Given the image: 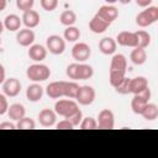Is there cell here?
<instances>
[{"mask_svg":"<svg viewBox=\"0 0 158 158\" xmlns=\"http://www.w3.org/2000/svg\"><path fill=\"white\" fill-rule=\"evenodd\" d=\"M79 85L75 81H52L46 88V94L51 99H59V98H68V99H75L77 94L79 91Z\"/></svg>","mask_w":158,"mask_h":158,"instance_id":"6da1fadb","label":"cell"},{"mask_svg":"<svg viewBox=\"0 0 158 158\" xmlns=\"http://www.w3.org/2000/svg\"><path fill=\"white\" fill-rule=\"evenodd\" d=\"M126 69H127V59L123 54H114L110 63V70H109V81L111 86H116L121 80L126 77Z\"/></svg>","mask_w":158,"mask_h":158,"instance_id":"7a4b0ae2","label":"cell"},{"mask_svg":"<svg viewBox=\"0 0 158 158\" xmlns=\"http://www.w3.org/2000/svg\"><path fill=\"white\" fill-rule=\"evenodd\" d=\"M65 74L69 79H73V80H86L94 75V69L89 64L77 62L67 67Z\"/></svg>","mask_w":158,"mask_h":158,"instance_id":"3957f363","label":"cell"},{"mask_svg":"<svg viewBox=\"0 0 158 158\" xmlns=\"http://www.w3.org/2000/svg\"><path fill=\"white\" fill-rule=\"evenodd\" d=\"M26 75L30 80L38 83V81H44L51 77V69L48 65L42 64V63H35L30 65L26 70Z\"/></svg>","mask_w":158,"mask_h":158,"instance_id":"277c9868","label":"cell"},{"mask_svg":"<svg viewBox=\"0 0 158 158\" xmlns=\"http://www.w3.org/2000/svg\"><path fill=\"white\" fill-rule=\"evenodd\" d=\"M158 21V7L157 6H147L136 16V23L139 27H148Z\"/></svg>","mask_w":158,"mask_h":158,"instance_id":"5b68a950","label":"cell"},{"mask_svg":"<svg viewBox=\"0 0 158 158\" xmlns=\"http://www.w3.org/2000/svg\"><path fill=\"white\" fill-rule=\"evenodd\" d=\"M79 109L78 102L73 99H60L54 104V111L57 115L67 118Z\"/></svg>","mask_w":158,"mask_h":158,"instance_id":"8992f818","label":"cell"},{"mask_svg":"<svg viewBox=\"0 0 158 158\" xmlns=\"http://www.w3.org/2000/svg\"><path fill=\"white\" fill-rule=\"evenodd\" d=\"M95 96H96V93H95V89L93 86H90V85H83V86L79 88V91L77 94L75 101L79 105L88 106V105H91L94 102Z\"/></svg>","mask_w":158,"mask_h":158,"instance_id":"52a82bcc","label":"cell"},{"mask_svg":"<svg viewBox=\"0 0 158 158\" xmlns=\"http://www.w3.org/2000/svg\"><path fill=\"white\" fill-rule=\"evenodd\" d=\"M46 48L54 56L62 54L65 51V41L58 35H51L46 40Z\"/></svg>","mask_w":158,"mask_h":158,"instance_id":"ba28073f","label":"cell"},{"mask_svg":"<svg viewBox=\"0 0 158 158\" xmlns=\"http://www.w3.org/2000/svg\"><path fill=\"white\" fill-rule=\"evenodd\" d=\"M91 56V48L85 42H78L72 48V57L79 63L86 62Z\"/></svg>","mask_w":158,"mask_h":158,"instance_id":"9c48e42d","label":"cell"},{"mask_svg":"<svg viewBox=\"0 0 158 158\" xmlns=\"http://www.w3.org/2000/svg\"><path fill=\"white\" fill-rule=\"evenodd\" d=\"M98 127L101 130H112L115 126V115L111 110L104 109L98 115Z\"/></svg>","mask_w":158,"mask_h":158,"instance_id":"30bf717a","label":"cell"},{"mask_svg":"<svg viewBox=\"0 0 158 158\" xmlns=\"http://www.w3.org/2000/svg\"><path fill=\"white\" fill-rule=\"evenodd\" d=\"M2 91L9 98H15L21 91V83L16 78H7L2 83Z\"/></svg>","mask_w":158,"mask_h":158,"instance_id":"8fae6325","label":"cell"},{"mask_svg":"<svg viewBox=\"0 0 158 158\" xmlns=\"http://www.w3.org/2000/svg\"><path fill=\"white\" fill-rule=\"evenodd\" d=\"M16 41L22 47H30L35 42V32L32 28H20L16 33Z\"/></svg>","mask_w":158,"mask_h":158,"instance_id":"7c38bea8","label":"cell"},{"mask_svg":"<svg viewBox=\"0 0 158 158\" xmlns=\"http://www.w3.org/2000/svg\"><path fill=\"white\" fill-rule=\"evenodd\" d=\"M38 122L41 126L43 127H52L56 125V121H57V114L54 110H51V109H43L38 112Z\"/></svg>","mask_w":158,"mask_h":158,"instance_id":"4fadbf2b","label":"cell"},{"mask_svg":"<svg viewBox=\"0 0 158 158\" xmlns=\"http://www.w3.org/2000/svg\"><path fill=\"white\" fill-rule=\"evenodd\" d=\"M96 15L111 25V22H114V21L117 19V16H118V10H117L114 5H109V4H107V5L100 6V9L98 10Z\"/></svg>","mask_w":158,"mask_h":158,"instance_id":"5bb4252c","label":"cell"},{"mask_svg":"<svg viewBox=\"0 0 158 158\" xmlns=\"http://www.w3.org/2000/svg\"><path fill=\"white\" fill-rule=\"evenodd\" d=\"M116 43H118L122 47H137V36L135 32H130V31H122L117 35L116 37Z\"/></svg>","mask_w":158,"mask_h":158,"instance_id":"9a60e30c","label":"cell"},{"mask_svg":"<svg viewBox=\"0 0 158 158\" xmlns=\"http://www.w3.org/2000/svg\"><path fill=\"white\" fill-rule=\"evenodd\" d=\"M21 20H22V23L27 28H35L40 25L41 17H40V14L36 10H27L22 14Z\"/></svg>","mask_w":158,"mask_h":158,"instance_id":"2e32d148","label":"cell"},{"mask_svg":"<svg viewBox=\"0 0 158 158\" xmlns=\"http://www.w3.org/2000/svg\"><path fill=\"white\" fill-rule=\"evenodd\" d=\"M30 59H32L33 62H42L43 59H46L47 57V48L43 47L42 44H31L27 52Z\"/></svg>","mask_w":158,"mask_h":158,"instance_id":"e0dca14e","label":"cell"},{"mask_svg":"<svg viewBox=\"0 0 158 158\" xmlns=\"http://www.w3.org/2000/svg\"><path fill=\"white\" fill-rule=\"evenodd\" d=\"M43 94H44L43 88L40 84H37V83H33V84L28 85L27 89H26V99L28 101H31V102L40 101L42 99Z\"/></svg>","mask_w":158,"mask_h":158,"instance_id":"ac0fdd59","label":"cell"},{"mask_svg":"<svg viewBox=\"0 0 158 158\" xmlns=\"http://www.w3.org/2000/svg\"><path fill=\"white\" fill-rule=\"evenodd\" d=\"M146 88H148V79L146 77L138 75L130 79V94H138Z\"/></svg>","mask_w":158,"mask_h":158,"instance_id":"d6986e66","label":"cell"},{"mask_svg":"<svg viewBox=\"0 0 158 158\" xmlns=\"http://www.w3.org/2000/svg\"><path fill=\"white\" fill-rule=\"evenodd\" d=\"M116 47H117V43H116V41L112 37H104L99 42V49L105 56L115 54Z\"/></svg>","mask_w":158,"mask_h":158,"instance_id":"ffe728a7","label":"cell"},{"mask_svg":"<svg viewBox=\"0 0 158 158\" xmlns=\"http://www.w3.org/2000/svg\"><path fill=\"white\" fill-rule=\"evenodd\" d=\"M110 23L106 22L105 20H102L101 17H99L96 14L94 15V17L89 21V30L93 32V33H102L105 32L107 28H109Z\"/></svg>","mask_w":158,"mask_h":158,"instance_id":"44dd1931","label":"cell"},{"mask_svg":"<svg viewBox=\"0 0 158 158\" xmlns=\"http://www.w3.org/2000/svg\"><path fill=\"white\" fill-rule=\"evenodd\" d=\"M9 117L12 120V121H19L20 118H22L25 115H26V109L22 104L20 102H15V104H11L7 109V112Z\"/></svg>","mask_w":158,"mask_h":158,"instance_id":"7402d4cb","label":"cell"},{"mask_svg":"<svg viewBox=\"0 0 158 158\" xmlns=\"http://www.w3.org/2000/svg\"><path fill=\"white\" fill-rule=\"evenodd\" d=\"M2 23H4V27L6 30H9L11 32H15V31H19L20 30V27L22 25V20H21L20 16H17L15 14H10V15H7L5 17V20H4Z\"/></svg>","mask_w":158,"mask_h":158,"instance_id":"603a6c76","label":"cell"},{"mask_svg":"<svg viewBox=\"0 0 158 158\" xmlns=\"http://www.w3.org/2000/svg\"><path fill=\"white\" fill-rule=\"evenodd\" d=\"M130 59H131V62L135 65H142V64H144L146 60H147V52H146V49L144 48H141V47H135L131 51Z\"/></svg>","mask_w":158,"mask_h":158,"instance_id":"cb8c5ba5","label":"cell"},{"mask_svg":"<svg viewBox=\"0 0 158 158\" xmlns=\"http://www.w3.org/2000/svg\"><path fill=\"white\" fill-rule=\"evenodd\" d=\"M149 101H147L143 96H141L139 94H135L132 100H131V109H132V112L136 114V115H141L143 109L146 107V105L148 104Z\"/></svg>","mask_w":158,"mask_h":158,"instance_id":"d4e9b609","label":"cell"},{"mask_svg":"<svg viewBox=\"0 0 158 158\" xmlns=\"http://www.w3.org/2000/svg\"><path fill=\"white\" fill-rule=\"evenodd\" d=\"M141 116H142L144 120H147V121H154V120L158 117V106H157L156 104L148 102V104L146 105V107L143 109Z\"/></svg>","mask_w":158,"mask_h":158,"instance_id":"484cf974","label":"cell"},{"mask_svg":"<svg viewBox=\"0 0 158 158\" xmlns=\"http://www.w3.org/2000/svg\"><path fill=\"white\" fill-rule=\"evenodd\" d=\"M59 21L62 25L64 26H74V23L77 22V14L73 10H64L60 16H59Z\"/></svg>","mask_w":158,"mask_h":158,"instance_id":"4316f807","label":"cell"},{"mask_svg":"<svg viewBox=\"0 0 158 158\" xmlns=\"http://www.w3.org/2000/svg\"><path fill=\"white\" fill-rule=\"evenodd\" d=\"M63 38L67 42H77L80 38V30L75 26H68L64 30Z\"/></svg>","mask_w":158,"mask_h":158,"instance_id":"83f0119b","label":"cell"},{"mask_svg":"<svg viewBox=\"0 0 158 158\" xmlns=\"http://www.w3.org/2000/svg\"><path fill=\"white\" fill-rule=\"evenodd\" d=\"M135 33L137 36V47H141V48L146 49L151 44V35L147 31H143V30H139Z\"/></svg>","mask_w":158,"mask_h":158,"instance_id":"f1b7e54d","label":"cell"},{"mask_svg":"<svg viewBox=\"0 0 158 158\" xmlns=\"http://www.w3.org/2000/svg\"><path fill=\"white\" fill-rule=\"evenodd\" d=\"M35 127H36V122L31 117H27V116H23L16 123V128L19 130H33Z\"/></svg>","mask_w":158,"mask_h":158,"instance_id":"f546056e","label":"cell"},{"mask_svg":"<svg viewBox=\"0 0 158 158\" xmlns=\"http://www.w3.org/2000/svg\"><path fill=\"white\" fill-rule=\"evenodd\" d=\"M79 126L81 130H95V128H98V122L94 117L86 116V117L81 118V122L79 123Z\"/></svg>","mask_w":158,"mask_h":158,"instance_id":"4dcf8cb0","label":"cell"},{"mask_svg":"<svg viewBox=\"0 0 158 158\" xmlns=\"http://www.w3.org/2000/svg\"><path fill=\"white\" fill-rule=\"evenodd\" d=\"M130 79H131V78L125 77V78L121 80V83H118V84L115 86L116 93H118V94H121V95H127V94H130Z\"/></svg>","mask_w":158,"mask_h":158,"instance_id":"1f68e13d","label":"cell"},{"mask_svg":"<svg viewBox=\"0 0 158 158\" xmlns=\"http://www.w3.org/2000/svg\"><path fill=\"white\" fill-rule=\"evenodd\" d=\"M33 5H35V0H16V6L22 12L27 10H32Z\"/></svg>","mask_w":158,"mask_h":158,"instance_id":"d6a6232c","label":"cell"},{"mask_svg":"<svg viewBox=\"0 0 158 158\" xmlns=\"http://www.w3.org/2000/svg\"><path fill=\"white\" fill-rule=\"evenodd\" d=\"M81 118H83V112H81L80 109H78L73 115H70L69 117H67V120L73 125V127L79 126V123L81 122Z\"/></svg>","mask_w":158,"mask_h":158,"instance_id":"836d02e7","label":"cell"},{"mask_svg":"<svg viewBox=\"0 0 158 158\" xmlns=\"http://www.w3.org/2000/svg\"><path fill=\"white\" fill-rule=\"evenodd\" d=\"M58 6V0H41V7L46 11H53Z\"/></svg>","mask_w":158,"mask_h":158,"instance_id":"e575fe53","label":"cell"},{"mask_svg":"<svg viewBox=\"0 0 158 158\" xmlns=\"http://www.w3.org/2000/svg\"><path fill=\"white\" fill-rule=\"evenodd\" d=\"M7 109H9V102H7L6 95L5 94H0V116L6 114Z\"/></svg>","mask_w":158,"mask_h":158,"instance_id":"d590c367","label":"cell"},{"mask_svg":"<svg viewBox=\"0 0 158 158\" xmlns=\"http://www.w3.org/2000/svg\"><path fill=\"white\" fill-rule=\"evenodd\" d=\"M56 128H58V130H73L74 127L67 118H64V120L59 121L58 123H56Z\"/></svg>","mask_w":158,"mask_h":158,"instance_id":"8d00e7d4","label":"cell"},{"mask_svg":"<svg viewBox=\"0 0 158 158\" xmlns=\"http://www.w3.org/2000/svg\"><path fill=\"white\" fill-rule=\"evenodd\" d=\"M15 128H16V125L14 122L5 121V122L0 123V130H15Z\"/></svg>","mask_w":158,"mask_h":158,"instance_id":"74e56055","label":"cell"},{"mask_svg":"<svg viewBox=\"0 0 158 158\" xmlns=\"http://www.w3.org/2000/svg\"><path fill=\"white\" fill-rule=\"evenodd\" d=\"M153 0H136V4L141 7H147V6H151Z\"/></svg>","mask_w":158,"mask_h":158,"instance_id":"f35d334b","label":"cell"},{"mask_svg":"<svg viewBox=\"0 0 158 158\" xmlns=\"http://www.w3.org/2000/svg\"><path fill=\"white\" fill-rule=\"evenodd\" d=\"M6 79V72H5V68L2 64H0V84H2Z\"/></svg>","mask_w":158,"mask_h":158,"instance_id":"ab89813d","label":"cell"},{"mask_svg":"<svg viewBox=\"0 0 158 158\" xmlns=\"http://www.w3.org/2000/svg\"><path fill=\"white\" fill-rule=\"evenodd\" d=\"M6 5H7V0H0V11L5 10Z\"/></svg>","mask_w":158,"mask_h":158,"instance_id":"60d3db41","label":"cell"},{"mask_svg":"<svg viewBox=\"0 0 158 158\" xmlns=\"http://www.w3.org/2000/svg\"><path fill=\"white\" fill-rule=\"evenodd\" d=\"M132 0H118V2H121V4H123V5H126V4H130Z\"/></svg>","mask_w":158,"mask_h":158,"instance_id":"b9f144b4","label":"cell"},{"mask_svg":"<svg viewBox=\"0 0 158 158\" xmlns=\"http://www.w3.org/2000/svg\"><path fill=\"white\" fill-rule=\"evenodd\" d=\"M109 5H112V4H115V2H118V0H105Z\"/></svg>","mask_w":158,"mask_h":158,"instance_id":"7bdbcfd3","label":"cell"},{"mask_svg":"<svg viewBox=\"0 0 158 158\" xmlns=\"http://www.w3.org/2000/svg\"><path fill=\"white\" fill-rule=\"evenodd\" d=\"M4 28H5V27H4V23H2L1 21H0V36H1V33H2V31H4Z\"/></svg>","mask_w":158,"mask_h":158,"instance_id":"ee69618b","label":"cell"},{"mask_svg":"<svg viewBox=\"0 0 158 158\" xmlns=\"http://www.w3.org/2000/svg\"><path fill=\"white\" fill-rule=\"evenodd\" d=\"M0 44H1V40H0Z\"/></svg>","mask_w":158,"mask_h":158,"instance_id":"f6af8a7d","label":"cell"}]
</instances>
